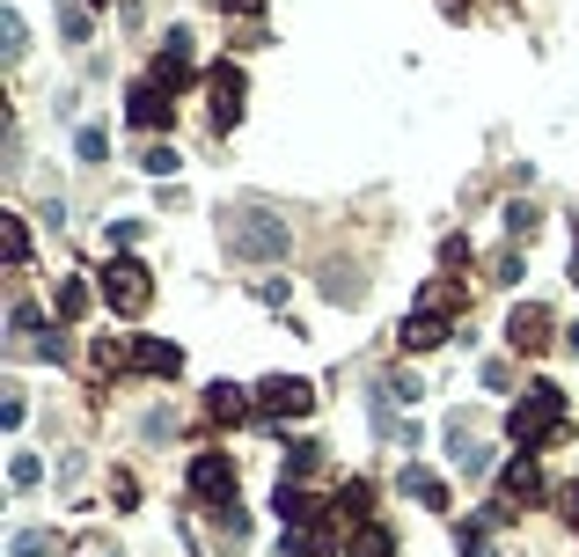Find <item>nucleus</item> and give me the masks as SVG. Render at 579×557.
<instances>
[{"instance_id":"1","label":"nucleus","mask_w":579,"mask_h":557,"mask_svg":"<svg viewBox=\"0 0 579 557\" xmlns=\"http://www.w3.org/2000/svg\"><path fill=\"white\" fill-rule=\"evenodd\" d=\"M220 243H228V257H242V265H279L293 250V220L265 213V206H235V213L220 220Z\"/></svg>"},{"instance_id":"2","label":"nucleus","mask_w":579,"mask_h":557,"mask_svg":"<svg viewBox=\"0 0 579 557\" xmlns=\"http://www.w3.org/2000/svg\"><path fill=\"white\" fill-rule=\"evenodd\" d=\"M507 433L521 440V448H543V440H565V388L557 382H529V396L507 411Z\"/></svg>"},{"instance_id":"3","label":"nucleus","mask_w":579,"mask_h":557,"mask_svg":"<svg viewBox=\"0 0 579 557\" xmlns=\"http://www.w3.org/2000/svg\"><path fill=\"white\" fill-rule=\"evenodd\" d=\"M103 301L118 315H147L154 309V271L140 265V257H111V271H103Z\"/></svg>"},{"instance_id":"4","label":"nucleus","mask_w":579,"mask_h":557,"mask_svg":"<svg viewBox=\"0 0 579 557\" xmlns=\"http://www.w3.org/2000/svg\"><path fill=\"white\" fill-rule=\"evenodd\" d=\"M315 411V388L301 382V374H271V382H257V418H309Z\"/></svg>"},{"instance_id":"5","label":"nucleus","mask_w":579,"mask_h":557,"mask_svg":"<svg viewBox=\"0 0 579 557\" xmlns=\"http://www.w3.org/2000/svg\"><path fill=\"white\" fill-rule=\"evenodd\" d=\"M192 499L213 507V513H228L235 507V462L228 455H192Z\"/></svg>"},{"instance_id":"6","label":"nucleus","mask_w":579,"mask_h":557,"mask_svg":"<svg viewBox=\"0 0 579 557\" xmlns=\"http://www.w3.org/2000/svg\"><path fill=\"white\" fill-rule=\"evenodd\" d=\"M206 96H213V125L228 132V125H242V96H250V81H242L235 59H220L213 73H206Z\"/></svg>"},{"instance_id":"7","label":"nucleus","mask_w":579,"mask_h":557,"mask_svg":"<svg viewBox=\"0 0 579 557\" xmlns=\"http://www.w3.org/2000/svg\"><path fill=\"white\" fill-rule=\"evenodd\" d=\"M448 338H455V315H440V309H410L404 330H396V345H404V352H440Z\"/></svg>"},{"instance_id":"8","label":"nucleus","mask_w":579,"mask_h":557,"mask_svg":"<svg viewBox=\"0 0 579 557\" xmlns=\"http://www.w3.org/2000/svg\"><path fill=\"white\" fill-rule=\"evenodd\" d=\"M125 118L140 125V132H170V125H176V96H170V89H154V81H140V89L125 96Z\"/></svg>"},{"instance_id":"9","label":"nucleus","mask_w":579,"mask_h":557,"mask_svg":"<svg viewBox=\"0 0 579 557\" xmlns=\"http://www.w3.org/2000/svg\"><path fill=\"white\" fill-rule=\"evenodd\" d=\"M192 73H198V59H192V37H184V30H176L170 45L154 51V73H147V81H154V89H170V96H176V89H184V81H192Z\"/></svg>"},{"instance_id":"10","label":"nucleus","mask_w":579,"mask_h":557,"mask_svg":"<svg viewBox=\"0 0 579 557\" xmlns=\"http://www.w3.org/2000/svg\"><path fill=\"white\" fill-rule=\"evenodd\" d=\"M507 345L513 352H543V345H551V309H543V301H521V309L507 315Z\"/></svg>"},{"instance_id":"11","label":"nucleus","mask_w":579,"mask_h":557,"mask_svg":"<svg viewBox=\"0 0 579 557\" xmlns=\"http://www.w3.org/2000/svg\"><path fill=\"white\" fill-rule=\"evenodd\" d=\"M250 411H257V396H250V388H235V382L206 388V418H220V426H242Z\"/></svg>"},{"instance_id":"12","label":"nucleus","mask_w":579,"mask_h":557,"mask_svg":"<svg viewBox=\"0 0 579 557\" xmlns=\"http://www.w3.org/2000/svg\"><path fill=\"white\" fill-rule=\"evenodd\" d=\"M132 367L170 382V374H184V352H176V345H162V338H132Z\"/></svg>"},{"instance_id":"13","label":"nucleus","mask_w":579,"mask_h":557,"mask_svg":"<svg viewBox=\"0 0 579 557\" xmlns=\"http://www.w3.org/2000/svg\"><path fill=\"white\" fill-rule=\"evenodd\" d=\"M404 491H410V499H426L433 513H448V485H440L426 462H404Z\"/></svg>"},{"instance_id":"14","label":"nucleus","mask_w":579,"mask_h":557,"mask_svg":"<svg viewBox=\"0 0 579 557\" xmlns=\"http://www.w3.org/2000/svg\"><path fill=\"white\" fill-rule=\"evenodd\" d=\"M345 557H396V535H389L382 521H360L352 543H345Z\"/></svg>"},{"instance_id":"15","label":"nucleus","mask_w":579,"mask_h":557,"mask_svg":"<svg viewBox=\"0 0 579 557\" xmlns=\"http://www.w3.org/2000/svg\"><path fill=\"white\" fill-rule=\"evenodd\" d=\"M535 491H543V469H535V455H513V462H507V507H513V499H535Z\"/></svg>"},{"instance_id":"16","label":"nucleus","mask_w":579,"mask_h":557,"mask_svg":"<svg viewBox=\"0 0 579 557\" xmlns=\"http://www.w3.org/2000/svg\"><path fill=\"white\" fill-rule=\"evenodd\" d=\"M323 293H331V301H338V309H352V301H360V271H345V265H331V271H323Z\"/></svg>"},{"instance_id":"17","label":"nucleus","mask_w":579,"mask_h":557,"mask_svg":"<svg viewBox=\"0 0 579 557\" xmlns=\"http://www.w3.org/2000/svg\"><path fill=\"white\" fill-rule=\"evenodd\" d=\"M367 507H374V485H367V477H352V485L338 491V513L352 521V529H360V521H367Z\"/></svg>"},{"instance_id":"18","label":"nucleus","mask_w":579,"mask_h":557,"mask_svg":"<svg viewBox=\"0 0 579 557\" xmlns=\"http://www.w3.org/2000/svg\"><path fill=\"white\" fill-rule=\"evenodd\" d=\"M51 550H59V535H51V529H23L15 543H8V557H51Z\"/></svg>"},{"instance_id":"19","label":"nucleus","mask_w":579,"mask_h":557,"mask_svg":"<svg viewBox=\"0 0 579 557\" xmlns=\"http://www.w3.org/2000/svg\"><path fill=\"white\" fill-rule=\"evenodd\" d=\"M418 309H440V315H455V309H462V287H448V279H433V287L418 293Z\"/></svg>"},{"instance_id":"20","label":"nucleus","mask_w":579,"mask_h":557,"mask_svg":"<svg viewBox=\"0 0 579 557\" xmlns=\"http://www.w3.org/2000/svg\"><path fill=\"white\" fill-rule=\"evenodd\" d=\"M0 243H8V257H15V265H30V228H23L15 213L0 220Z\"/></svg>"},{"instance_id":"21","label":"nucleus","mask_w":579,"mask_h":557,"mask_svg":"<svg viewBox=\"0 0 579 557\" xmlns=\"http://www.w3.org/2000/svg\"><path fill=\"white\" fill-rule=\"evenodd\" d=\"M59 315H67V323H81V315H89V287H81V279H67V287H59Z\"/></svg>"},{"instance_id":"22","label":"nucleus","mask_w":579,"mask_h":557,"mask_svg":"<svg viewBox=\"0 0 579 557\" xmlns=\"http://www.w3.org/2000/svg\"><path fill=\"white\" fill-rule=\"evenodd\" d=\"M507 228H513V243H529L535 228H543V213L535 206H507Z\"/></svg>"},{"instance_id":"23","label":"nucleus","mask_w":579,"mask_h":557,"mask_svg":"<svg viewBox=\"0 0 579 557\" xmlns=\"http://www.w3.org/2000/svg\"><path fill=\"white\" fill-rule=\"evenodd\" d=\"M0 51H8V59H23V15H15V8L0 15Z\"/></svg>"},{"instance_id":"24","label":"nucleus","mask_w":579,"mask_h":557,"mask_svg":"<svg viewBox=\"0 0 579 557\" xmlns=\"http://www.w3.org/2000/svg\"><path fill=\"white\" fill-rule=\"evenodd\" d=\"M59 37L81 45V37H89V8H59Z\"/></svg>"},{"instance_id":"25","label":"nucleus","mask_w":579,"mask_h":557,"mask_svg":"<svg viewBox=\"0 0 579 557\" xmlns=\"http://www.w3.org/2000/svg\"><path fill=\"white\" fill-rule=\"evenodd\" d=\"M140 170H147V176H170V170H176V147H147Z\"/></svg>"},{"instance_id":"26","label":"nucleus","mask_w":579,"mask_h":557,"mask_svg":"<svg viewBox=\"0 0 579 557\" xmlns=\"http://www.w3.org/2000/svg\"><path fill=\"white\" fill-rule=\"evenodd\" d=\"M103 154H111V140H103L96 125H89V132H81V162H103Z\"/></svg>"},{"instance_id":"27","label":"nucleus","mask_w":579,"mask_h":557,"mask_svg":"<svg viewBox=\"0 0 579 557\" xmlns=\"http://www.w3.org/2000/svg\"><path fill=\"white\" fill-rule=\"evenodd\" d=\"M8 477H15V485L30 491V485H37V477H45V469H37V455H15V469H8Z\"/></svg>"},{"instance_id":"28","label":"nucleus","mask_w":579,"mask_h":557,"mask_svg":"<svg viewBox=\"0 0 579 557\" xmlns=\"http://www.w3.org/2000/svg\"><path fill=\"white\" fill-rule=\"evenodd\" d=\"M455 543H462V557H491V543H484V529H462Z\"/></svg>"},{"instance_id":"29","label":"nucleus","mask_w":579,"mask_h":557,"mask_svg":"<svg viewBox=\"0 0 579 557\" xmlns=\"http://www.w3.org/2000/svg\"><path fill=\"white\" fill-rule=\"evenodd\" d=\"M572 287H579V250H572Z\"/></svg>"},{"instance_id":"30","label":"nucleus","mask_w":579,"mask_h":557,"mask_svg":"<svg viewBox=\"0 0 579 557\" xmlns=\"http://www.w3.org/2000/svg\"><path fill=\"white\" fill-rule=\"evenodd\" d=\"M81 8H111V0H81Z\"/></svg>"}]
</instances>
